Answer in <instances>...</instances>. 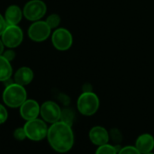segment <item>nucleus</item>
Listing matches in <instances>:
<instances>
[{
    "label": "nucleus",
    "instance_id": "nucleus-23",
    "mask_svg": "<svg viewBox=\"0 0 154 154\" xmlns=\"http://www.w3.org/2000/svg\"><path fill=\"white\" fill-rule=\"evenodd\" d=\"M6 26H7V23H6L5 19L0 14V35H2V33L4 32Z\"/></svg>",
    "mask_w": 154,
    "mask_h": 154
},
{
    "label": "nucleus",
    "instance_id": "nucleus-12",
    "mask_svg": "<svg viewBox=\"0 0 154 154\" xmlns=\"http://www.w3.org/2000/svg\"><path fill=\"white\" fill-rule=\"evenodd\" d=\"M135 147L141 154L152 152L154 149V137L150 134L140 135L135 142Z\"/></svg>",
    "mask_w": 154,
    "mask_h": 154
},
{
    "label": "nucleus",
    "instance_id": "nucleus-4",
    "mask_svg": "<svg viewBox=\"0 0 154 154\" xmlns=\"http://www.w3.org/2000/svg\"><path fill=\"white\" fill-rule=\"evenodd\" d=\"M23 128L27 138L32 141H41L48 134L46 124L42 120L37 118L27 121Z\"/></svg>",
    "mask_w": 154,
    "mask_h": 154
},
{
    "label": "nucleus",
    "instance_id": "nucleus-1",
    "mask_svg": "<svg viewBox=\"0 0 154 154\" xmlns=\"http://www.w3.org/2000/svg\"><path fill=\"white\" fill-rule=\"evenodd\" d=\"M47 137L51 148L58 152H67L74 144L71 126L62 121L52 124L48 129Z\"/></svg>",
    "mask_w": 154,
    "mask_h": 154
},
{
    "label": "nucleus",
    "instance_id": "nucleus-18",
    "mask_svg": "<svg viewBox=\"0 0 154 154\" xmlns=\"http://www.w3.org/2000/svg\"><path fill=\"white\" fill-rule=\"evenodd\" d=\"M73 118H74V114L70 109H65V110L61 111L60 119L62 120V122H64V123H66L71 126Z\"/></svg>",
    "mask_w": 154,
    "mask_h": 154
},
{
    "label": "nucleus",
    "instance_id": "nucleus-6",
    "mask_svg": "<svg viewBox=\"0 0 154 154\" xmlns=\"http://www.w3.org/2000/svg\"><path fill=\"white\" fill-rule=\"evenodd\" d=\"M46 5L42 0H31L23 7V15L30 21H38L46 14Z\"/></svg>",
    "mask_w": 154,
    "mask_h": 154
},
{
    "label": "nucleus",
    "instance_id": "nucleus-9",
    "mask_svg": "<svg viewBox=\"0 0 154 154\" xmlns=\"http://www.w3.org/2000/svg\"><path fill=\"white\" fill-rule=\"evenodd\" d=\"M42 117L48 123L54 124L59 122L61 116V110L60 106L52 101H47L42 104L40 108Z\"/></svg>",
    "mask_w": 154,
    "mask_h": 154
},
{
    "label": "nucleus",
    "instance_id": "nucleus-7",
    "mask_svg": "<svg viewBox=\"0 0 154 154\" xmlns=\"http://www.w3.org/2000/svg\"><path fill=\"white\" fill-rule=\"evenodd\" d=\"M51 41L53 46L59 51L69 50L73 42V38L69 31L65 28H59L54 31Z\"/></svg>",
    "mask_w": 154,
    "mask_h": 154
},
{
    "label": "nucleus",
    "instance_id": "nucleus-24",
    "mask_svg": "<svg viewBox=\"0 0 154 154\" xmlns=\"http://www.w3.org/2000/svg\"><path fill=\"white\" fill-rule=\"evenodd\" d=\"M3 52H4V43L2 40H0V55H2Z\"/></svg>",
    "mask_w": 154,
    "mask_h": 154
},
{
    "label": "nucleus",
    "instance_id": "nucleus-2",
    "mask_svg": "<svg viewBox=\"0 0 154 154\" xmlns=\"http://www.w3.org/2000/svg\"><path fill=\"white\" fill-rule=\"evenodd\" d=\"M26 96V91L23 86L11 83L6 86L3 93V100L5 104L10 107H18L24 103Z\"/></svg>",
    "mask_w": 154,
    "mask_h": 154
},
{
    "label": "nucleus",
    "instance_id": "nucleus-10",
    "mask_svg": "<svg viewBox=\"0 0 154 154\" xmlns=\"http://www.w3.org/2000/svg\"><path fill=\"white\" fill-rule=\"evenodd\" d=\"M40 106L35 100L28 99L20 106V114L22 117L27 121L35 119L40 113Z\"/></svg>",
    "mask_w": 154,
    "mask_h": 154
},
{
    "label": "nucleus",
    "instance_id": "nucleus-22",
    "mask_svg": "<svg viewBox=\"0 0 154 154\" xmlns=\"http://www.w3.org/2000/svg\"><path fill=\"white\" fill-rule=\"evenodd\" d=\"M2 56L5 57L8 61H11V60H13L14 59L15 53H14V51H12V50H7V51H5L3 52V55H2Z\"/></svg>",
    "mask_w": 154,
    "mask_h": 154
},
{
    "label": "nucleus",
    "instance_id": "nucleus-15",
    "mask_svg": "<svg viewBox=\"0 0 154 154\" xmlns=\"http://www.w3.org/2000/svg\"><path fill=\"white\" fill-rule=\"evenodd\" d=\"M12 67L10 61L0 55V81H6L12 76Z\"/></svg>",
    "mask_w": 154,
    "mask_h": 154
},
{
    "label": "nucleus",
    "instance_id": "nucleus-14",
    "mask_svg": "<svg viewBox=\"0 0 154 154\" xmlns=\"http://www.w3.org/2000/svg\"><path fill=\"white\" fill-rule=\"evenodd\" d=\"M33 79V72L31 69L27 67L20 68L14 74V81L16 84L21 86L28 85L32 82Z\"/></svg>",
    "mask_w": 154,
    "mask_h": 154
},
{
    "label": "nucleus",
    "instance_id": "nucleus-25",
    "mask_svg": "<svg viewBox=\"0 0 154 154\" xmlns=\"http://www.w3.org/2000/svg\"><path fill=\"white\" fill-rule=\"evenodd\" d=\"M145 154H154V153H152V152H149V153H145Z\"/></svg>",
    "mask_w": 154,
    "mask_h": 154
},
{
    "label": "nucleus",
    "instance_id": "nucleus-20",
    "mask_svg": "<svg viewBox=\"0 0 154 154\" xmlns=\"http://www.w3.org/2000/svg\"><path fill=\"white\" fill-rule=\"evenodd\" d=\"M14 136L18 141H23L27 137L25 131H24V128H17L14 133Z\"/></svg>",
    "mask_w": 154,
    "mask_h": 154
},
{
    "label": "nucleus",
    "instance_id": "nucleus-13",
    "mask_svg": "<svg viewBox=\"0 0 154 154\" xmlns=\"http://www.w3.org/2000/svg\"><path fill=\"white\" fill-rule=\"evenodd\" d=\"M23 16V12L17 5H10L5 10V19L6 21L7 25H17Z\"/></svg>",
    "mask_w": 154,
    "mask_h": 154
},
{
    "label": "nucleus",
    "instance_id": "nucleus-21",
    "mask_svg": "<svg viewBox=\"0 0 154 154\" xmlns=\"http://www.w3.org/2000/svg\"><path fill=\"white\" fill-rule=\"evenodd\" d=\"M7 111L6 109L5 108V106H3L1 104H0V124H3L6 121L7 119Z\"/></svg>",
    "mask_w": 154,
    "mask_h": 154
},
{
    "label": "nucleus",
    "instance_id": "nucleus-3",
    "mask_svg": "<svg viewBox=\"0 0 154 154\" xmlns=\"http://www.w3.org/2000/svg\"><path fill=\"white\" fill-rule=\"evenodd\" d=\"M99 98L92 91L83 92L77 102V106L80 114L90 116L96 114L99 108Z\"/></svg>",
    "mask_w": 154,
    "mask_h": 154
},
{
    "label": "nucleus",
    "instance_id": "nucleus-5",
    "mask_svg": "<svg viewBox=\"0 0 154 154\" xmlns=\"http://www.w3.org/2000/svg\"><path fill=\"white\" fill-rule=\"evenodd\" d=\"M23 34L17 25H7L2 33V42L8 48H15L23 42Z\"/></svg>",
    "mask_w": 154,
    "mask_h": 154
},
{
    "label": "nucleus",
    "instance_id": "nucleus-8",
    "mask_svg": "<svg viewBox=\"0 0 154 154\" xmlns=\"http://www.w3.org/2000/svg\"><path fill=\"white\" fill-rule=\"evenodd\" d=\"M51 30L46 22L36 21L29 27L28 35L34 42H43L50 36Z\"/></svg>",
    "mask_w": 154,
    "mask_h": 154
},
{
    "label": "nucleus",
    "instance_id": "nucleus-11",
    "mask_svg": "<svg viewBox=\"0 0 154 154\" xmlns=\"http://www.w3.org/2000/svg\"><path fill=\"white\" fill-rule=\"evenodd\" d=\"M89 139L97 146H101L108 143L109 134L106 128L102 126H94L89 131Z\"/></svg>",
    "mask_w": 154,
    "mask_h": 154
},
{
    "label": "nucleus",
    "instance_id": "nucleus-16",
    "mask_svg": "<svg viewBox=\"0 0 154 154\" xmlns=\"http://www.w3.org/2000/svg\"><path fill=\"white\" fill-rule=\"evenodd\" d=\"M118 152L119 151H118L117 147L106 143V144L98 146L95 154H117Z\"/></svg>",
    "mask_w": 154,
    "mask_h": 154
},
{
    "label": "nucleus",
    "instance_id": "nucleus-17",
    "mask_svg": "<svg viewBox=\"0 0 154 154\" xmlns=\"http://www.w3.org/2000/svg\"><path fill=\"white\" fill-rule=\"evenodd\" d=\"M45 22L47 23V24L50 26L51 29H54L59 26V24L60 23V17L56 14H52L50 16H48V18Z\"/></svg>",
    "mask_w": 154,
    "mask_h": 154
},
{
    "label": "nucleus",
    "instance_id": "nucleus-19",
    "mask_svg": "<svg viewBox=\"0 0 154 154\" xmlns=\"http://www.w3.org/2000/svg\"><path fill=\"white\" fill-rule=\"evenodd\" d=\"M117 154H141V152L136 149L135 146L128 145V146L121 148Z\"/></svg>",
    "mask_w": 154,
    "mask_h": 154
}]
</instances>
